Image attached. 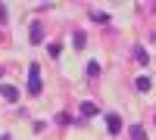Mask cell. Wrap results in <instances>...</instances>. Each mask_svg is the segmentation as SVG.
I'll list each match as a JSON object with an SVG mask.
<instances>
[{
  "label": "cell",
  "mask_w": 156,
  "mask_h": 140,
  "mask_svg": "<svg viewBox=\"0 0 156 140\" xmlns=\"http://www.w3.org/2000/svg\"><path fill=\"white\" fill-rule=\"evenodd\" d=\"M28 72H31V78H28V94L37 97V94H41V87H44L41 78H37V72H41V69H37V62H31V69H28Z\"/></svg>",
  "instance_id": "cell-1"
},
{
  "label": "cell",
  "mask_w": 156,
  "mask_h": 140,
  "mask_svg": "<svg viewBox=\"0 0 156 140\" xmlns=\"http://www.w3.org/2000/svg\"><path fill=\"white\" fill-rule=\"evenodd\" d=\"M28 41H31V44H41V41H44V25H41V22H31V28H28Z\"/></svg>",
  "instance_id": "cell-2"
},
{
  "label": "cell",
  "mask_w": 156,
  "mask_h": 140,
  "mask_svg": "<svg viewBox=\"0 0 156 140\" xmlns=\"http://www.w3.org/2000/svg\"><path fill=\"white\" fill-rule=\"evenodd\" d=\"M106 131H109V134H119V131H122V118L115 115V112L106 115Z\"/></svg>",
  "instance_id": "cell-3"
},
{
  "label": "cell",
  "mask_w": 156,
  "mask_h": 140,
  "mask_svg": "<svg viewBox=\"0 0 156 140\" xmlns=\"http://www.w3.org/2000/svg\"><path fill=\"white\" fill-rule=\"evenodd\" d=\"M0 97L9 100V103H16V100H19V90H16L12 84H0Z\"/></svg>",
  "instance_id": "cell-4"
},
{
  "label": "cell",
  "mask_w": 156,
  "mask_h": 140,
  "mask_svg": "<svg viewBox=\"0 0 156 140\" xmlns=\"http://www.w3.org/2000/svg\"><path fill=\"white\" fill-rule=\"evenodd\" d=\"M97 112H100V109H97V103H90V100H84V103H81V121H84V118H94Z\"/></svg>",
  "instance_id": "cell-5"
},
{
  "label": "cell",
  "mask_w": 156,
  "mask_h": 140,
  "mask_svg": "<svg viewBox=\"0 0 156 140\" xmlns=\"http://www.w3.org/2000/svg\"><path fill=\"white\" fill-rule=\"evenodd\" d=\"M131 53H134V59L140 62V66H147V62H150V53H147V50H144V47H140V44H137V47L131 50Z\"/></svg>",
  "instance_id": "cell-6"
},
{
  "label": "cell",
  "mask_w": 156,
  "mask_h": 140,
  "mask_svg": "<svg viewBox=\"0 0 156 140\" xmlns=\"http://www.w3.org/2000/svg\"><path fill=\"white\" fill-rule=\"evenodd\" d=\"M72 44H75V50H84L87 34H84V31H72Z\"/></svg>",
  "instance_id": "cell-7"
},
{
  "label": "cell",
  "mask_w": 156,
  "mask_h": 140,
  "mask_svg": "<svg viewBox=\"0 0 156 140\" xmlns=\"http://www.w3.org/2000/svg\"><path fill=\"white\" fill-rule=\"evenodd\" d=\"M128 134H131V140H147L144 125H131V128H128Z\"/></svg>",
  "instance_id": "cell-8"
},
{
  "label": "cell",
  "mask_w": 156,
  "mask_h": 140,
  "mask_svg": "<svg viewBox=\"0 0 156 140\" xmlns=\"http://www.w3.org/2000/svg\"><path fill=\"white\" fill-rule=\"evenodd\" d=\"M134 87H137V90H140V94H147V90H150V87H153V81L147 78V75H140V78L134 81Z\"/></svg>",
  "instance_id": "cell-9"
},
{
  "label": "cell",
  "mask_w": 156,
  "mask_h": 140,
  "mask_svg": "<svg viewBox=\"0 0 156 140\" xmlns=\"http://www.w3.org/2000/svg\"><path fill=\"white\" fill-rule=\"evenodd\" d=\"M47 53H50V56H53V59H56V56L62 53V44H59V41H53V44H50V47H47Z\"/></svg>",
  "instance_id": "cell-10"
},
{
  "label": "cell",
  "mask_w": 156,
  "mask_h": 140,
  "mask_svg": "<svg viewBox=\"0 0 156 140\" xmlns=\"http://www.w3.org/2000/svg\"><path fill=\"white\" fill-rule=\"evenodd\" d=\"M87 75L97 78V75H100V62H87Z\"/></svg>",
  "instance_id": "cell-11"
},
{
  "label": "cell",
  "mask_w": 156,
  "mask_h": 140,
  "mask_svg": "<svg viewBox=\"0 0 156 140\" xmlns=\"http://www.w3.org/2000/svg\"><path fill=\"white\" fill-rule=\"evenodd\" d=\"M90 19H94V22H109V16H106V12H100V9L90 12Z\"/></svg>",
  "instance_id": "cell-12"
},
{
  "label": "cell",
  "mask_w": 156,
  "mask_h": 140,
  "mask_svg": "<svg viewBox=\"0 0 156 140\" xmlns=\"http://www.w3.org/2000/svg\"><path fill=\"white\" fill-rule=\"evenodd\" d=\"M153 12H156V3H153Z\"/></svg>",
  "instance_id": "cell-13"
},
{
  "label": "cell",
  "mask_w": 156,
  "mask_h": 140,
  "mask_svg": "<svg viewBox=\"0 0 156 140\" xmlns=\"http://www.w3.org/2000/svg\"><path fill=\"white\" fill-rule=\"evenodd\" d=\"M0 75H3V69H0Z\"/></svg>",
  "instance_id": "cell-14"
},
{
  "label": "cell",
  "mask_w": 156,
  "mask_h": 140,
  "mask_svg": "<svg viewBox=\"0 0 156 140\" xmlns=\"http://www.w3.org/2000/svg\"><path fill=\"white\" fill-rule=\"evenodd\" d=\"M153 125H156V118H153Z\"/></svg>",
  "instance_id": "cell-15"
}]
</instances>
